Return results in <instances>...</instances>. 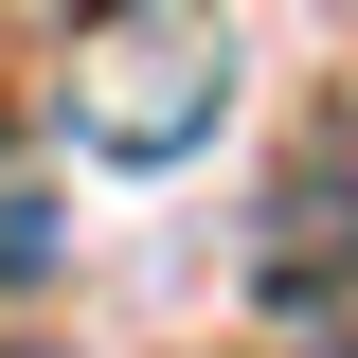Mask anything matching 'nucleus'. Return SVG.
Returning a JSON list of instances; mask_svg holds the SVG:
<instances>
[{
  "mask_svg": "<svg viewBox=\"0 0 358 358\" xmlns=\"http://www.w3.org/2000/svg\"><path fill=\"white\" fill-rule=\"evenodd\" d=\"M233 108V18H108L72 36V143L90 162H179Z\"/></svg>",
  "mask_w": 358,
  "mask_h": 358,
  "instance_id": "1",
  "label": "nucleus"
},
{
  "mask_svg": "<svg viewBox=\"0 0 358 358\" xmlns=\"http://www.w3.org/2000/svg\"><path fill=\"white\" fill-rule=\"evenodd\" d=\"M54 251H72V215H54L36 179H0V287H36V268H54Z\"/></svg>",
  "mask_w": 358,
  "mask_h": 358,
  "instance_id": "3",
  "label": "nucleus"
},
{
  "mask_svg": "<svg viewBox=\"0 0 358 358\" xmlns=\"http://www.w3.org/2000/svg\"><path fill=\"white\" fill-rule=\"evenodd\" d=\"M268 215H287V233H268V287H322V251H341V179H287V197H268Z\"/></svg>",
  "mask_w": 358,
  "mask_h": 358,
  "instance_id": "2",
  "label": "nucleus"
},
{
  "mask_svg": "<svg viewBox=\"0 0 358 358\" xmlns=\"http://www.w3.org/2000/svg\"><path fill=\"white\" fill-rule=\"evenodd\" d=\"M305 358H358V341H305Z\"/></svg>",
  "mask_w": 358,
  "mask_h": 358,
  "instance_id": "4",
  "label": "nucleus"
}]
</instances>
